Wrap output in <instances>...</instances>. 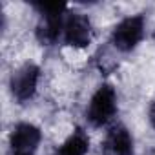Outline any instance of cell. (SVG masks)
I'll use <instances>...</instances> for the list:
<instances>
[{
    "mask_svg": "<svg viewBox=\"0 0 155 155\" xmlns=\"http://www.w3.org/2000/svg\"><path fill=\"white\" fill-rule=\"evenodd\" d=\"M117 111V95L115 90L110 84H102L91 97L88 106V120L93 126H104L108 124Z\"/></svg>",
    "mask_w": 155,
    "mask_h": 155,
    "instance_id": "7a4b0ae2",
    "label": "cell"
},
{
    "mask_svg": "<svg viewBox=\"0 0 155 155\" xmlns=\"http://www.w3.org/2000/svg\"><path fill=\"white\" fill-rule=\"evenodd\" d=\"M38 9H40V22L37 26V38L46 44V46H51L60 31H64V11H66V4H35Z\"/></svg>",
    "mask_w": 155,
    "mask_h": 155,
    "instance_id": "6da1fadb",
    "label": "cell"
},
{
    "mask_svg": "<svg viewBox=\"0 0 155 155\" xmlns=\"http://www.w3.org/2000/svg\"><path fill=\"white\" fill-rule=\"evenodd\" d=\"M144 35V18L142 15H133L124 20H120L111 35L113 46L120 51H131Z\"/></svg>",
    "mask_w": 155,
    "mask_h": 155,
    "instance_id": "3957f363",
    "label": "cell"
},
{
    "mask_svg": "<svg viewBox=\"0 0 155 155\" xmlns=\"http://www.w3.org/2000/svg\"><path fill=\"white\" fill-rule=\"evenodd\" d=\"M93 37V29H91V22L88 17L81 15V13H73L66 18L64 24V40L68 46L71 48H86L91 42Z\"/></svg>",
    "mask_w": 155,
    "mask_h": 155,
    "instance_id": "5b68a950",
    "label": "cell"
},
{
    "mask_svg": "<svg viewBox=\"0 0 155 155\" xmlns=\"http://www.w3.org/2000/svg\"><path fill=\"white\" fill-rule=\"evenodd\" d=\"M150 122H151V126L155 128V101H153L151 106H150Z\"/></svg>",
    "mask_w": 155,
    "mask_h": 155,
    "instance_id": "9c48e42d",
    "label": "cell"
},
{
    "mask_svg": "<svg viewBox=\"0 0 155 155\" xmlns=\"http://www.w3.org/2000/svg\"><path fill=\"white\" fill-rule=\"evenodd\" d=\"M90 150V139L82 130H75L60 146L58 155H86Z\"/></svg>",
    "mask_w": 155,
    "mask_h": 155,
    "instance_id": "ba28073f",
    "label": "cell"
},
{
    "mask_svg": "<svg viewBox=\"0 0 155 155\" xmlns=\"http://www.w3.org/2000/svg\"><path fill=\"white\" fill-rule=\"evenodd\" d=\"M38 77H40V69H38V66H35L31 62L24 64L22 68H18L13 73V77H11V93L15 95L17 101L26 102L35 95Z\"/></svg>",
    "mask_w": 155,
    "mask_h": 155,
    "instance_id": "277c9868",
    "label": "cell"
},
{
    "mask_svg": "<svg viewBox=\"0 0 155 155\" xmlns=\"http://www.w3.org/2000/svg\"><path fill=\"white\" fill-rule=\"evenodd\" d=\"M38 142H40V130L29 122L17 124L9 137V144L15 155H33Z\"/></svg>",
    "mask_w": 155,
    "mask_h": 155,
    "instance_id": "8992f818",
    "label": "cell"
},
{
    "mask_svg": "<svg viewBox=\"0 0 155 155\" xmlns=\"http://www.w3.org/2000/svg\"><path fill=\"white\" fill-rule=\"evenodd\" d=\"M102 151L104 155H133V139L130 131L120 124L110 128L102 142Z\"/></svg>",
    "mask_w": 155,
    "mask_h": 155,
    "instance_id": "52a82bcc",
    "label": "cell"
}]
</instances>
